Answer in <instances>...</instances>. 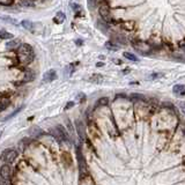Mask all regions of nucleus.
<instances>
[{
  "label": "nucleus",
  "mask_w": 185,
  "mask_h": 185,
  "mask_svg": "<svg viewBox=\"0 0 185 185\" xmlns=\"http://www.w3.org/2000/svg\"><path fill=\"white\" fill-rule=\"evenodd\" d=\"M74 107V102H67V105L65 107V110H68Z\"/></svg>",
  "instance_id": "27"
},
{
  "label": "nucleus",
  "mask_w": 185,
  "mask_h": 185,
  "mask_svg": "<svg viewBox=\"0 0 185 185\" xmlns=\"http://www.w3.org/2000/svg\"><path fill=\"white\" fill-rule=\"evenodd\" d=\"M21 26L23 27L24 29H27V30H33L34 26H33V22H30L29 20H23V21H21Z\"/></svg>",
  "instance_id": "14"
},
{
  "label": "nucleus",
  "mask_w": 185,
  "mask_h": 185,
  "mask_svg": "<svg viewBox=\"0 0 185 185\" xmlns=\"http://www.w3.org/2000/svg\"><path fill=\"white\" fill-rule=\"evenodd\" d=\"M123 56L126 58V59L131 60V62H139V58H138L137 56H134V54L131 52H124Z\"/></svg>",
  "instance_id": "16"
},
{
  "label": "nucleus",
  "mask_w": 185,
  "mask_h": 185,
  "mask_svg": "<svg viewBox=\"0 0 185 185\" xmlns=\"http://www.w3.org/2000/svg\"><path fill=\"white\" fill-rule=\"evenodd\" d=\"M76 159H78V163H79V169H80V176H83L87 174V164H86L85 157L81 153L80 147H76Z\"/></svg>",
  "instance_id": "4"
},
{
  "label": "nucleus",
  "mask_w": 185,
  "mask_h": 185,
  "mask_svg": "<svg viewBox=\"0 0 185 185\" xmlns=\"http://www.w3.org/2000/svg\"><path fill=\"white\" fill-rule=\"evenodd\" d=\"M13 35L10 33H8L7 30H4V29H0V38L1 39H13Z\"/></svg>",
  "instance_id": "13"
},
{
  "label": "nucleus",
  "mask_w": 185,
  "mask_h": 185,
  "mask_svg": "<svg viewBox=\"0 0 185 185\" xmlns=\"http://www.w3.org/2000/svg\"><path fill=\"white\" fill-rule=\"evenodd\" d=\"M58 78L57 75V72L54 70H49L48 72H45V74L43 76V83H49V82H52L53 80H56Z\"/></svg>",
  "instance_id": "6"
},
{
  "label": "nucleus",
  "mask_w": 185,
  "mask_h": 185,
  "mask_svg": "<svg viewBox=\"0 0 185 185\" xmlns=\"http://www.w3.org/2000/svg\"><path fill=\"white\" fill-rule=\"evenodd\" d=\"M35 73H34L33 71H30V70H27L26 71V73H24V78L23 80L21 81L20 83H27V82H31V81L35 80Z\"/></svg>",
  "instance_id": "8"
},
{
  "label": "nucleus",
  "mask_w": 185,
  "mask_h": 185,
  "mask_svg": "<svg viewBox=\"0 0 185 185\" xmlns=\"http://www.w3.org/2000/svg\"><path fill=\"white\" fill-rule=\"evenodd\" d=\"M88 81L89 82H91V83H95V85H100V83H102L103 82V75H101V74H93V75L90 76L89 79H88Z\"/></svg>",
  "instance_id": "9"
},
{
  "label": "nucleus",
  "mask_w": 185,
  "mask_h": 185,
  "mask_svg": "<svg viewBox=\"0 0 185 185\" xmlns=\"http://www.w3.org/2000/svg\"><path fill=\"white\" fill-rule=\"evenodd\" d=\"M78 100L80 101L81 103H83V102H85V101H86V96H85V94H83V93H80V94L78 95Z\"/></svg>",
  "instance_id": "25"
},
{
  "label": "nucleus",
  "mask_w": 185,
  "mask_h": 185,
  "mask_svg": "<svg viewBox=\"0 0 185 185\" xmlns=\"http://www.w3.org/2000/svg\"><path fill=\"white\" fill-rule=\"evenodd\" d=\"M20 46V39H10V42L6 43L7 49H16Z\"/></svg>",
  "instance_id": "11"
},
{
  "label": "nucleus",
  "mask_w": 185,
  "mask_h": 185,
  "mask_svg": "<svg viewBox=\"0 0 185 185\" xmlns=\"http://www.w3.org/2000/svg\"><path fill=\"white\" fill-rule=\"evenodd\" d=\"M105 48L108 49V50H112V51H117L119 49V46L117 44H115L112 41H109V42L105 43Z\"/></svg>",
  "instance_id": "15"
},
{
  "label": "nucleus",
  "mask_w": 185,
  "mask_h": 185,
  "mask_svg": "<svg viewBox=\"0 0 185 185\" xmlns=\"http://www.w3.org/2000/svg\"><path fill=\"white\" fill-rule=\"evenodd\" d=\"M18 54H19L20 62L22 65H29L35 59V53H34L33 46L30 44H28V43L20 44V46L18 48Z\"/></svg>",
  "instance_id": "1"
},
{
  "label": "nucleus",
  "mask_w": 185,
  "mask_h": 185,
  "mask_svg": "<svg viewBox=\"0 0 185 185\" xmlns=\"http://www.w3.org/2000/svg\"><path fill=\"white\" fill-rule=\"evenodd\" d=\"M21 110H22V107H21V108H19V109H16V110H15V111H13V112H12V114H10V116H7L6 118H4V120H7V119H10V118H12V117H14L15 115H18V114H19L20 111H21Z\"/></svg>",
  "instance_id": "23"
},
{
  "label": "nucleus",
  "mask_w": 185,
  "mask_h": 185,
  "mask_svg": "<svg viewBox=\"0 0 185 185\" xmlns=\"http://www.w3.org/2000/svg\"><path fill=\"white\" fill-rule=\"evenodd\" d=\"M82 43H83L82 41H76V44H82Z\"/></svg>",
  "instance_id": "29"
},
{
  "label": "nucleus",
  "mask_w": 185,
  "mask_h": 185,
  "mask_svg": "<svg viewBox=\"0 0 185 185\" xmlns=\"http://www.w3.org/2000/svg\"><path fill=\"white\" fill-rule=\"evenodd\" d=\"M102 66H104V62H97L96 64V67H102Z\"/></svg>",
  "instance_id": "28"
},
{
  "label": "nucleus",
  "mask_w": 185,
  "mask_h": 185,
  "mask_svg": "<svg viewBox=\"0 0 185 185\" xmlns=\"http://www.w3.org/2000/svg\"><path fill=\"white\" fill-rule=\"evenodd\" d=\"M65 120H66V125H67V127H68V130H70L71 132H73V131H74V127H73V125H72V123L70 122V119L66 118Z\"/></svg>",
  "instance_id": "24"
},
{
  "label": "nucleus",
  "mask_w": 185,
  "mask_h": 185,
  "mask_svg": "<svg viewBox=\"0 0 185 185\" xmlns=\"http://www.w3.org/2000/svg\"><path fill=\"white\" fill-rule=\"evenodd\" d=\"M162 75H163L162 73H154V74L151 75V79H157V78H161Z\"/></svg>",
  "instance_id": "26"
},
{
  "label": "nucleus",
  "mask_w": 185,
  "mask_h": 185,
  "mask_svg": "<svg viewBox=\"0 0 185 185\" xmlns=\"http://www.w3.org/2000/svg\"><path fill=\"white\" fill-rule=\"evenodd\" d=\"M65 20H66V15H65V13L58 12L57 14H56V16H54V19H53V21H54L57 24H62L65 22Z\"/></svg>",
  "instance_id": "10"
},
{
  "label": "nucleus",
  "mask_w": 185,
  "mask_h": 185,
  "mask_svg": "<svg viewBox=\"0 0 185 185\" xmlns=\"http://www.w3.org/2000/svg\"><path fill=\"white\" fill-rule=\"evenodd\" d=\"M19 155V153L14 148H7L5 151H2L1 155H0V160L4 161L6 164H10L16 160V157Z\"/></svg>",
  "instance_id": "2"
},
{
  "label": "nucleus",
  "mask_w": 185,
  "mask_h": 185,
  "mask_svg": "<svg viewBox=\"0 0 185 185\" xmlns=\"http://www.w3.org/2000/svg\"><path fill=\"white\" fill-rule=\"evenodd\" d=\"M99 13L105 23L112 22V14H111V10H110V6L108 2H105V1L101 2L100 7H99Z\"/></svg>",
  "instance_id": "3"
},
{
  "label": "nucleus",
  "mask_w": 185,
  "mask_h": 185,
  "mask_svg": "<svg viewBox=\"0 0 185 185\" xmlns=\"http://www.w3.org/2000/svg\"><path fill=\"white\" fill-rule=\"evenodd\" d=\"M21 4L26 7H34L35 6V0H21Z\"/></svg>",
  "instance_id": "21"
},
{
  "label": "nucleus",
  "mask_w": 185,
  "mask_h": 185,
  "mask_svg": "<svg viewBox=\"0 0 185 185\" xmlns=\"http://www.w3.org/2000/svg\"><path fill=\"white\" fill-rule=\"evenodd\" d=\"M182 49H183V50L185 51V44H183V45H182Z\"/></svg>",
  "instance_id": "30"
},
{
  "label": "nucleus",
  "mask_w": 185,
  "mask_h": 185,
  "mask_svg": "<svg viewBox=\"0 0 185 185\" xmlns=\"http://www.w3.org/2000/svg\"><path fill=\"white\" fill-rule=\"evenodd\" d=\"M56 130H57L58 132L60 133V135H62V140H64V143H68V141H70V138H68V134H67L66 130H65V127L62 126V125H57L56 126Z\"/></svg>",
  "instance_id": "7"
},
{
  "label": "nucleus",
  "mask_w": 185,
  "mask_h": 185,
  "mask_svg": "<svg viewBox=\"0 0 185 185\" xmlns=\"http://www.w3.org/2000/svg\"><path fill=\"white\" fill-rule=\"evenodd\" d=\"M115 41L118 42L119 44H126V43H127L126 38L124 37V36H122V35H116V36H115Z\"/></svg>",
  "instance_id": "20"
},
{
  "label": "nucleus",
  "mask_w": 185,
  "mask_h": 185,
  "mask_svg": "<svg viewBox=\"0 0 185 185\" xmlns=\"http://www.w3.org/2000/svg\"><path fill=\"white\" fill-rule=\"evenodd\" d=\"M97 104L102 105V107H105V105L109 104V99H108V97H100V99L97 100Z\"/></svg>",
  "instance_id": "19"
},
{
  "label": "nucleus",
  "mask_w": 185,
  "mask_h": 185,
  "mask_svg": "<svg viewBox=\"0 0 185 185\" xmlns=\"http://www.w3.org/2000/svg\"><path fill=\"white\" fill-rule=\"evenodd\" d=\"M8 105H10V100H2L0 102V112L1 111H4L8 108Z\"/></svg>",
  "instance_id": "18"
},
{
  "label": "nucleus",
  "mask_w": 185,
  "mask_h": 185,
  "mask_svg": "<svg viewBox=\"0 0 185 185\" xmlns=\"http://www.w3.org/2000/svg\"><path fill=\"white\" fill-rule=\"evenodd\" d=\"M30 133L33 135H41V134H43V131L38 126H33V127L30 128Z\"/></svg>",
  "instance_id": "17"
},
{
  "label": "nucleus",
  "mask_w": 185,
  "mask_h": 185,
  "mask_svg": "<svg viewBox=\"0 0 185 185\" xmlns=\"http://www.w3.org/2000/svg\"><path fill=\"white\" fill-rule=\"evenodd\" d=\"M172 91L175 94H180V95H184L185 94V86L184 85H176L172 88Z\"/></svg>",
  "instance_id": "12"
},
{
  "label": "nucleus",
  "mask_w": 185,
  "mask_h": 185,
  "mask_svg": "<svg viewBox=\"0 0 185 185\" xmlns=\"http://www.w3.org/2000/svg\"><path fill=\"white\" fill-rule=\"evenodd\" d=\"M0 177L2 180H10L12 177V168L10 164H2L0 167Z\"/></svg>",
  "instance_id": "5"
},
{
  "label": "nucleus",
  "mask_w": 185,
  "mask_h": 185,
  "mask_svg": "<svg viewBox=\"0 0 185 185\" xmlns=\"http://www.w3.org/2000/svg\"><path fill=\"white\" fill-rule=\"evenodd\" d=\"M71 7L76 13H78V12H81V10H82V7H81L80 5H78V4H75V2H71Z\"/></svg>",
  "instance_id": "22"
}]
</instances>
